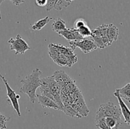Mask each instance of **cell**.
Wrapping results in <instances>:
<instances>
[{"label": "cell", "mask_w": 130, "mask_h": 129, "mask_svg": "<svg viewBox=\"0 0 130 129\" xmlns=\"http://www.w3.org/2000/svg\"><path fill=\"white\" fill-rule=\"evenodd\" d=\"M58 1V0H56V1Z\"/></svg>", "instance_id": "cell-29"}, {"label": "cell", "mask_w": 130, "mask_h": 129, "mask_svg": "<svg viewBox=\"0 0 130 129\" xmlns=\"http://www.w3.org/2000/svg\"><path fill=\"white\" fill-rule=\"evenodd\" d=\"M55 80L56 82L58 83L60 87H62L66 85L67 83H69L71 81L73 80V79L71 78L66 72L63 70H58L54 72V73L52 75Z\"/></svg>", "instance_id": "cell-11"}, {"label": "cell", "mask_w": 130, "mask_h": 129, "mask_svg": "<svg viewBox=\"0 0 130 129\" xmlns=\"http://www.w3.org/2000/svg\"><path fill=\"white\" fill-rule=\"evenodd\" d=\"M105 121L111 129H119L123 124V120L115 117H105Z\"/></svg>", "instance_id": "cell-14"}, {"label": "cell", "mask_w": 130, "mask_h": 129, "mask_svg": "<svg viewBox=\"0 0 130 129\" xmlns=\"http://www.w3.org/2000/svg\"><path fill=\"white\" fill-rule=\"evenodd\" d=\"M77 30H78L80 35H81L83 38L91 37L92 31H91V30L90 29V28L89 27L88 25H84V26L79 28Z\"/></svg>", "instance_id": "cell-19"}, {"label": "cell", "mask_w": 130, "mask_h": 129, "mask_svg": "<svg viewBox=\"0 0 130 129\" xmlns=\"http://www.w3.org/2000/svg\"><path fill=\"white\" fill-rule=\"evenodd\" d=\"M95 126L96 128L100 129H111L105 121V118H99L95 120Z\"/></svg>", "instance_id": "cell-21"}, {"label": "cell", "mask_w": 130, "mask_h": 129, "mask_svg": "<svg viewBox=\"0 0 130 129\" xmlns=\"http://www.w3.org/2000/svg\"><path fill=\"white\" fill-rule=\"evenodd\" d=\"M70 48L74 51L77 48H79L85 54L92 52L98 48L97 46L91 37L83 38L81 40L69 41Z\"/></svg>", "instance_id": "cell-5"}, {"label": "cell", "mask_w": 130, "mask_h": 129, "mask_svg": "<svg viewBox=\"0 0 130 129\" xmlns=\"http://www.w3.org/2000/svg\"><path fill=\"white\" fill-rule=\"evenodd\" d=\"M57 33L69 42L72 41V40H81L83 39V37L79 33L78 30L74 27L71 28V29H66L62 31L57 32Z\"/></svg>", "instance_id": "cell-10"}, {"label": "cell", "mask_w": 130, "mask_h": 129, "mask_svg": "<svg viewBox=\"0 0 130 129\" xmlns=\"http://www.w3.org/2000/svg\"><path fill=\"white\" fill-rule=\"evenodd\" d=\"M52 18L49 17V16H46V17L43 18L41 20H39L32 25V29L33 30H41L44 26H46L48 24L50 20H52Z\"/></svg>", "instance_id": "cell-17"}, {"label": "cell", "mask_w": 130, "mask_h": 129, "mask_svg": "<svg viewBox=\"0 0 130 129\" xmlns=\"http://www.w3.org/2000/svg\"><path fill=\"white\" fill-rule=\"evenodd\" d=\"M10 1H11V3H12L13 5H16V6H19L20 4L24 3V1H25V0H10Z\"/></svg>", "instance_id": "cell-26"}, {"label": "cell", "mask_w": 130, "mask_h": 129, "mask_svg": "<svg viewBox=\"0 0 130 129\" xmlns=\"http://www.w3.org/2000/svg\"><path fill=\"white\" fill-rule=\"evenodd\" d=\"M119 37V29L114 24H108L107 37L111 44L116 41Z\"/></svg>", "instance_id": "cell-13"}, {"label": "cell", "mask_w": 130, "mask_h": 129, "mask_svg": "<svg viewBox=\"0 0 130 129\" xmlns=\"http://www.w3.org/2000/svg\"><path fill=\"white\" fill-rule=\"evenodd\" d=\"M36 98H38V102L39 104L41 105L43 108L59 110V107H58V104L52 99L41 94H36Z\"/></svg>", "instance_id": "cell-12"}, {"label": "cell", "mask_w": 130, "mask_h": 129, "mask_svg": "<svg viewBox=\"0 0 130 129\" xmlns=\"http://www.w3.org/2000/svg\"><path fill=\"white\" fill-rule=\"evenodd\" d=\"M52 30L54 32H59L67 29L65 22L60 18H57L54 20L52 25Z\"/></svg>", "instance_id": "cell-16"}, {"label": "cell", "mask_w": 130, "mask_h": 129, "mask_svg": "<svg viewBox=\"0 0 130 129\" xmlns=\"http://www.w3.org/2000/svg\"><path fill=\"white\" fill-rule=\"evenodd\" d=\"M116 90L122 99H124L130 103V83H128L122 88L117 89Z\"/></svg>", "instance_id": "cell-15"}, {"label": "cell", "mask_w": 130, "mask_h": 129, "mask_svg": "<svg viewBox=\"0 0 130 129\" xmlns=\"http://www.w3.org/2000/svg\"><path fill=\"white\" fill-rule=\"evenodd\" d=\"M4 1H5V0H0V6H1V3H2ZM2 18H1V11H0V20H1V19Z\"/></svg>", "instance_id": "cell-27"}, {"label": "cell", "mask_w": 130, "mask_h": 129, "mask_svg": "<svg viewBox=\"0 0 130 129\" xmlns=\"http://www.w3.org/2000/svg\"><path fill=\"white\" fill-rule=\"evenodd\" d=\"M10 118H7L0 113V129H5L6 128V123Z\"/></svg>", "instance_id": "cell-23"}, {"label": "cell", "mask_w": 130, "mask_h": 129, "mask_svg": "<svg viewBox=\"0 0 130 129\" xmlns=\"http://www.w3.org/2000/svg\"><path fill=\"white\" fill-rule=\"evenodd\" d=\"M0 78H1V79L3 80L4 84L5 85V87H6V95H7L8 99V100L10 101V103H11V106H13V109L15 110V111H16L17 115H18V116L20 117V116H21V113H20V106H19V99H20V96L19 94H17L15 93V91H13V90L11 88L10 85H9L7 79H6L3 75H2L1 73H0Z\"/></svg>", "instance_id": "cell-6"}, {"label": "cell", "mask_w": 130, "mask_h": 129, "mask_svg": "<svg viewBox=\"0 0 130 129\" xmlns=\"http://www.w3.org/2000/svg\"><path fill=\"white\" fill-rule=\"evenodd\" d=\"M63 106H64V108H63V112L67 115L72 118H82L78 113L76 112L71 107V105H63Z\"/></svg>", "instance_id": "cell-18"}, {"label": "cell", "mask_w": 130, "mask_h": 129, "mask_svg": "<svg viewBox=\"0 0 130 129\" xmlns=\"http://www.w3.org/2000/svg\"><path fill=\"white\" fill-rule=\"evenodd\" d=\"M8 42L10 44V50L14 51L16 55L24 54L27 51L31 49L20 34H18L15 38H11L9 39Z\"/></svg>", "instance_id": "cell-7"}, {"label": "cell", "mask_w": 130, "mask_h": 129, "mask_svg": "<svg viewBox=\"0 0 130 129\" xmlns=\"http://www.w3.org/2000/svg\"><path fill=\"white\" fill-rule=\"evenodd\" d=\"M107 24H102L92 30L91 38L93 39L98 48L104 49L111 45L107 37Z\"/></svg>", "instance_id": "cell-2"}, {"label": "cell", "mask_w": 130, "mask_h": 129, "mask_svg": "<svg viewBox=\"0 0 130 129\" xmlns=\"http://www.w3.org/2000/svg\"><path fill=\"white\" fill-rule=\"evenodd\" d=\"M41 74V71L38 68H36L31 73L25 76L20 81L22 85L20 87V92L23 94H26L32 104H34L36 100V91L41 85L39 77Z\"/></svg>", "instance_id": "cell-1"}, {"label": "cell", "mask_w": 130, "mask_h": 129, "mask_svg": "<svg viewBox=\"0 0 130 129\" xmlns=\"http://www.w3.org/2000/svg\"><path fill=\"white\" fill-rule=\"evenodd\" d=\"M36 5L38 6L41 8L44 7L46 6L47 4V0H35Z\"/></svg>", "instance_id": "cell-25"}, {"label": "cell", "mask_w": 130, "mask_h": 129, "mask_svg": "<svg viewBox=\"0 0 130 129\" xmlns=\"http://www.w3.org/2000/svg\"><path fill=\"white\" fill-rule=\"evenodd\" d=\"M66 1H67V2H69V3H71L72 1H73L74 0H66Z\"/></svg>", "instance_id": "cell-28"}, {"label": "cell", "mask_w": 130, "mask_h": 129, "mask_svg": "<svg viewBox=\"0 0 130 129\" xmlns=\"http://www.w3.org/2000/svg\"><path fill=\"white\" fill-rule=\"evenodd\" d=\"M70 5H71V3L67 2L66 0H58L56 1L53 9L57 11H60L62 9L68 7Z\"/></svg>", "instance_id": "cell-20"}, {"label": "cell", "mask_w": 130, "mask_h": 129, "mask_svg": "<svg viewBox=\"0 0 130 129\" xmlns=\"http://www.w3.org/2000/svg\"><path fill=\"white\" fill-rule=\"evenodd\" d=\"M114 96L118 99L119 108H120L121 111L122 116L124 118V122L130 126V110L129 108L123 101V99L120 97L117 90H116L115 92H114Z\"/></svg>", "instance_id": "cell-9"}, {"label": "cell", "mask_w": 130, "mask_h": 129, "mask_svg": "<svg viewBox=\"0 0 130 129\" xmlns=\"http://www.w3.org/2000/svg\"><path fill=\"white\" fill-rule=\"evenodd\" d=\"M48 54L54 63L60 67H69V61L67 56L63 53H61L55 48L53 43L48 45Z\"/></svg>", "instance_id": "cell-8"}, {"label": "cell", "mask_w": 130, "mask_h": 129, "mask_svg": "<svg viewBox=\"0 0 130 129\" xmlns=\"http://www.w3.org/2000/svg\"><path fill=\"white\" fill-rule=\"evenodd\" d=\"M87 25L86 22L83 18H77L74 24V28L76 29H78L79 28Z\"/></svg>", "instance_id": "cell-22"}, {"label": "cell", "mask_w": 130, "mask_h": 129, "mask_svg": "<svg viewBox=\"0 0 130 129\" xmlns=\"http://www.w3.org/2000/svg\"><path fill=\"white\" fill-rule=\"evenodd\" d=\"M56 0H47V4L46 6V10L47 11H50L53 10L55 5Z\"/></svg>", "instance_id": "cell-24"}, {"label": "cell", "mask_w": 130, "mask_h": 129, "mask_svg": "<svg viewBox=\"0 0 130 129\" xmlns=\"http://www.w3.org/2000/svg\"><path fill=\"white\" fill-rule=\"evenodd\" d=\"M110 116L118 119H122L123 117L120 108L116 106L112 102H108L100 105L96 113L95 120Z\"/></svg>", "instance_id": "cell-3"}, {"label": "cell", "mask_w": 130, "mask_h": 129, "mask_svg": "<svg viewBox=\"0 0 130 129\" xmlns=\"http://www.w3.org/2000/svg\"><path fill=\"white\" fill-rule=\"evenodd\" d=\"M40 82L48 86L50 91L51 94H52V96L54 99L55 102L58 104V107H59V110L63 111L64 106H63L62 100H61V88L58 83L54 79L53 76L41 78V79H40Z\"/></svg>", "instance_id": "cell-4"}]
</instances>
